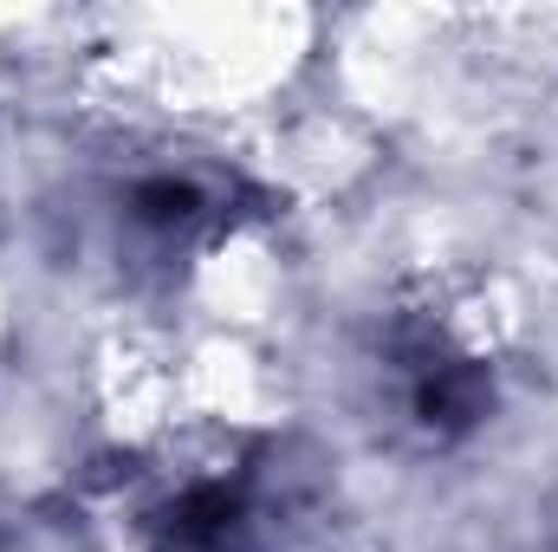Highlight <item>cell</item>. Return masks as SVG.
Segmentation results:
<instances>
[{
    "instance_id": "1",
    "label": "cell",
    "mask_w": 558,
    "mask_h": 552,
    "mask_svg": "<svg viewBox=\"0 0 558 552\" xmlns=\"http://www.w3.org/2000/svg\"><path fill=\"white\" fill-rule=\"evenodd\" d=\"M286 507L274 455L234 435L221 455H131L78 494L105 552H274Z\"/></svg>"
},
{
    "instance_id": "2",
    "label": "cell",
    "mask_w": 558,
    "mask_h": 552,
    "mask_svg": "<svg viewBox=\"0 0 558 552\" xmlns=\"http://www.w3.org/2000/svg\"><path fill=\"white\" fill-rule=\"evenodd\" d=\"M105 208H111L118 254L131 267H182V261L208 254L215 241H228L247 215H260V195L247 189V176H234L221 163L175 156V163L124 169V182L105 195Z\"/></svg>"
},
{
    "instance_id": "3",
    "label": "cell",
    "mask_w": 558,
    "mask_h": 552,
    "mask_svg": "<svg viewBox=\"0 0 558 552\" xmlns=\"http://www.w3.org/2000/svg\"><path fill=\"white\" fill-rule=\"evenodd\" d=\"M384 404L422 448L474 435L494 410V364L461 345L441 319H397L384 332Z\"/></svg>"
}]
</instances>
